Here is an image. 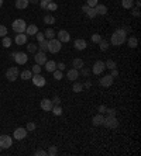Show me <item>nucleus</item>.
I'll use <instances>...</instances> for the list:
<instances>
[{"label":"nucleus","instance_id":"59","mask_svg":"<svg viewBox=\"0 0 141 156\" xmlns=\"http://www.w3.org/2000/svg\"><path fill=\"white\" fill-rule=\"evenodd\" d=\"M28 1H31L32 4H37V3H40V0H28Z\"/></svg>","mask_w":141,"mask_h":156},{"label":"nucleus","instance_id":"19","mask_svg":"<svg viewBox=\"0 0 141 156\" xmlns=\"http://www.w3.org/2000/svg\"><path fill=\"white\" fill-rule=\"evenodd\" d=\"M103 120H104V117H103L102 114L99 113V114H96L95 117L92 118V124H93L95 127H99V125H103Z\"/></svg>","mask_w":141,"mask_h":156},{"label":"nucleus","instance_id":"21","mask_svg":"<svg viewBox=\"0 0 141 156\" xmlns=\"http://www.w3.org/2000/svg\"><path fill=\"white\" fill-rule=\"evenodd\" d=\"M95 10H96V14H99V16L107 14V7L104 6V4H96V6H95Z\"/></svg>","mask_w":141,"mask_h":156},{"label":"nucleus","instance_id":"52","mask_svg":"<svg viewBox=\"0 0 141 156\" xmlns=\"http://www.w3.org/2000/svg\"><path fill=\"white\" fill-rule=\"evenodd\" d=\"M51 101H52V104H55V105H57V104H61V98L58 97V96H55V97L52 98Z\"/></svg>","mask_w":141,"mask_h":156},{"label":"nucleus","instance_id":"38","mask_svg":"<svg viewBox=\"0 0 141 156\" xmlns=\"http://www.w3.org/2000/svg\"><path fill=\"white\" fill-rule=\"evenodd\" d=\"M37 49H38V46L35 45V44H28V45H27V51L31 52V53H35Z\"/></svg>","mask_w":141,"mask_h":156},{"label":"nucleus","instance_id":"8","mask_svg":"<svg viewBox=\"0 0 141 156\" xmlns=\"http://www.w3.org/2000/svg\"><path fill=\"white\" fill-rule=\"evenodd\" d=\"M32 83L34 86H37V87H44L45 83H47V80H45L44 76H41V73H35V75H32Z\"/></svg>","mask_w":141,"mask_h":156},{"label":"nucleus","instance_id":"57","mask_svg":"<svg viewBox=\"0 0 141 156\" xmlns=\"http://www.w3.org/2000/svg\"><path fill=\"white\" fill-rule=\"evenodd\" d=\"M122 30H124L126 33H130V31H131V28H130V27H123Z\"/></svg>","mask_w":141,"mask_h":156},{"label":"nucleus","instance_id":"58","mask_svg":"<svg viewBox=\"0 0 141 156\" xmlns=\"http://www.w3.org/2000/svg\"><path fill=\"white\" fill-rule=\"evenodd\" d=\"M140 4H141V1H140V0H135V6L138 7V9H140Z\"/></svg>","mask_w":141,"mask_h":156},{"label":"nucleus","instance_id":"33","mask_svg":"<svg viewBox=\"0 0 141 156\" xmlns=\"http://www.w3.org/2000/svg\"><path fill=\"white\" fill-rule=\"evenodd\" d=\"M99 48H100V51H107V48H109V42H107L106 39H100V42H99Z\"/></svg>","mask_w":141,"mask_h":156},{"label":"nucleus","instance_id":"31","mask_svg":"<svg viewBox=\"0 0 141 156\" xmlns=\"http://www.w3.org/2000/svg\"><path fill=\"white\" fill-rule=\"evenodd\" d=\"M133 4H134V0H122V6L124 9H133Z\"/></svg>","mask_w":141,"mask_h":156},{"label":"nucleus","instance_id":"17","mask_svg":"<svg viewBox=\"0 0 141 156\" xmlns=\"http://www.w3.org/2000/svg\"><path fill=\"white\" fill-rule=\"evenodd\" d=\"M75 49H78V51H83L85 48L88 46V44H86V41L85 39H82V38H79V39H76L75 41Z\"/></svg>","mask_w":141,"mask_h":156},{"label":"nucleus","instance_id":"53","mask_svg":"<svg viewBox=\"0 0 141 156\" xmlns=\"http://www.w3.org/2000/svg\"><path fill=\"white\" fill-rule=\"evenodd\" d=\"M106 113H107L109 115H116V110H114V108H106Z\"/></svg>","mask_w":141,"mask_h":156},{"label":"nucleus","instance_id":"54","mask_svg":"<svg viewBox=\"0 0 141 156\" xmlns=\"http://www.w3.org/2000/svg\"><path fill=\"white\" fill-rule=\"evenodd\" d=\"M90 86H92V82H90V80H86L83 83V89H90Z\"/></svg>","mask_w":141,"mask_h":156},{"label":"nucleus","instance_id":"18","mask_svg":"<svg viewBox=\"0 0 141 156\" xmlns=\"http://www.w3.org/2000/svg\"><path fill=\"white\" fill-rule=\"evenodd\" d=\"M14 41H16V44H17V45H24V44L27 42V35H26L24 33L17 34V35H16V39H14Z\"/></svg>","mask_w":141,"mask_h":156},{"label":"nucleus","instance_id":"12","mask_svg":"<svg viewBox=\"0 0 141 156\" xmlns=\"http://www.w3.org/2000/svg\"><path fill=\"white\" fill-rule=\"evenodd\" d=\"M57 37H58V41H61V42L64 44V42H69L70 34L68 33V31H65V30H61V31L57 34Z\"/></svg>","mask_w":141,"mask_h":156},{"label":"nucleus","instance_id":"4","mask_svg":"<svg viewBox=\"0 0 141 156\" xmlns=\"http://www.w3.org/2000/svg\"><path fill=\"white\" fill-rule=\"evenodd\" d=\"M103 125H104L106 128L114 130V128L119 127V121H117L116 115H107V117H104V120H103Z\"/></svg>","mask_w":141,"mask_h":156},{"label":"nucleus","instance_id":"10","mask_svg":"<svg viewBox=\"0 0 141 156\" xmlns=\"http://www.w3.org/2000/svg\"><path fill=\"white\" fill-rule=\"evenodd\" d=\"M106 69V66H104V62H102V61H97V62H95V65L92 66V73H95V75H100V73H103V71Z\"/></svg>","mask_w":141,"mask_h":156},{"label":"nucleus","instance_id":"30","mask_svg":"<svg viewBox=\"0 0 141 156\" xmlns=\"http://www.w3.org/2000/svg\"><path fill=\"white\" fill-rule=\"evenodd\" d=\"M104 66H106V69H116L117 68V65H116V62L114 61H112V59H107L106 62H104Z\"/></svg>","mask_w":141,"mask_h":156},{"label":"nucleus","instance_id":"47","mask_svg":"<svg viewBox=\"0 0 141 156\" xmlns=\"http://www.w3.org/2000/svg\"><path fill=\"white\" fill-rule=\"evenodd\" d=\"M26 130L27 131H34V130H35V124H34V123H28V124H27Z\"/></svg>","mask_w":141,"mask_h":156},{"label":"nucleus","instance_id":"7","mask_svg":"<svg viewBox=\"0 0 141 156\" xmlns=\"http://www.w3.org/2000/svg\"><path fill=\"white\" fill-rule=\"evenodd\" d=\"M13 143V138L9 135H0V148L1 149H9Z\"/></svg>","mask_w":141,"mask_h":156},{"label":"nucleus","instance_id":"36","mask_svg":"<svg viewBox=\"0 0 141 156\" xmlns=\"http://www.w3.org/2000/svg\"><path fill=\"white\" fill-rule=\"evenodd\" d=\"M57 9H58V4H57V3H54V1H50L45 10H48V11H55Z\"/></svg>","mask_w":141,"mask_h":156},{"label":"nucleus","instance_id":"13","mask_svg":"<svg viewBox=\"0 0 141 156\" xmlns=\"http://www.w3.org/2000/svg\"><path fill=\"white\" fill-rule=\"evenodd\" d=\"M40 105H41V108L44 111H51L52 107H54V104H52V101L50 98H42L41 103H40Z\"/></svg>","mask_w":141,"mask_h":156},{"label":"nucleus","instance_id":"49","mask_svg":"<svg viewBox=\"0 0 141 156\" xmlns=\"http://www.w3.org/2000/svg\"><path fill=\"white\" fill-rule=\"evenodd\" d=\"M110 76H112V78H119V71H117V69H112Z\"/></svg>","mask_w":141,"mask_h":156},{"label":"nucleus","instance_id":"51","mask_svg":"<svg viewBox=\"0 0 141 156\" xmlns=\"http://www.w3.org/2000/svg\"><path fill=\"white\" fill-rule=\"evenodd\" d=\"M57 69L58 71H65V63H62V62H59V63H57Z\"/></svg>","mask_w":141,"mask_h":156},{"label":"nucleus","instance_id":"14","mask_svg":"<svg viewBox=\"0 0 141 156\" xmlns=\"http://www.w3.org/2000/svg\"><path fill=\"white\" fill-rule=\"evenodd\" d=\"M66 78H68V80H70V82H75V80L79 78V71L75 69V68L69 69V71L66 72Z\"/></svg>","mask_w":141,"mask_h":156},{"label":"nucleus","instance_id":"3","mask_svg":"<svg viewBox=\"0 0 141 156\" xmlns=\"http://www.w3.org/2000/svg\"><path fill=\"white\" fill-rule=\"evenodd\" d=\"M62 48V42L58 41L57 38H52V39H48V52L51 53H58Z\"/></svg>","mask_w":141,"mask_h":156},{"label":"nucleus","instance_id":"42","mask_svg":"<svg viewBox=\"0 0 141 156\" xmlns=\"http://www.w3.org/2000/svg\"><path fill=\"white\" fill-rule=\"evenodd\" d=\"M86 4L89 7H95L96 4H99V0H86Z\"/></svg>","mask_w":141,"mask_h":156},{"label":"nucleus","instance_id":"27","mask_svg":"<svg viewBox=\"0 0 141 156\" xmlns=\"http://www.w3.org/2000/svg\"><path fill=\"white\" fill-rule=\"evenodd\" d=\"M44 23L45 24H48V26H51V24L55 23V17L51 16V14H45L44 16Z\"/></svg>","mask_w":141,"mask_h":156},{"label":"nucleus","instance_id":"45","mask_svg":"<svg viewBox=\"0 0 141 156\" xmlns=\"http://www.w3.org/2000/svg\"><path fill=\"white\" fill-rule=\"evenodd\" d=\"M34 155L35 156H45V155H48V153H47V150H44V149H38V150H35Z\"/></svg>","mask_w":141,"mask_h":156},{"label":"nucleus","instance_id":"9","mask_svg":"<svg viewBox=\"0 0 141 156\" xmlns=\"http://www.w3.org/2000/svg\"><path fill=\"white\" fill-rule=\"evenodd\" d=\"M34 61H35V63H38V65H45V62L48 61L47 59V55H45V52H35V55H34Z\"/></svg>","mask_w":141,"mask_h":156},{"label":"nucleus","instance_id":"20","mask_svg":"<svg viewBox=\"0 0 141 156\" xmlns=\"http://www.w3.org/2000/svg\"><path fill=\"white\" fill-rule=\"evenodd\" d=\"M44 66H45V71L52 73V72L57 69V62H54V61H47Z\"/></svg>","mask_w":141,"mask_h":156},{"label":"nucleus","instance_id":"6","mask_svg":"<svg viewBox=\"0 0 141 156\" xmlns=\"http://www.w3.org/2000/svg\"><path fill=\"white\" fill-rule=\"evenodd\" d=\"M13 61H16V63H19V65H26L28 56H27L26 52H14Z\"/></svg>","mask_w":141,"mask_h":156},{"label":"nucleus","instance_id":"16","mask_svg":"<svg viewBox=\"0 0 141 156\" xmlns=\"http://www.w3.org/2000/svg\"><path fill=\"white\" fill-rule=\"evenodd\" d=\"M38 33V27L34 26V24H30V26H27L26 31H24V34H26L27 37L30 35V37H32V35H35V34Z\"/></svg>","mask_w":141,"mask_h":156},{"label":"nucleus","instance_id":"46","mask_svg":"<svg viewBox=\"0 0 141 156\" xmlns=\"http://www.w3.org/2000/svg\"><path fill=\"white\" fill-rule=\"evenodd\" d=\"M81 73L83 75V76H89V73H90V69H86V68H81Z\"/></svg>","mask_w":141,"mask_h":156},{"label":"nucleus","instance_id":"11","mask_svg":"<svg viewBox=\"0 0 141 156\" xmlns=\"http://www.w3.org/2000/svg\"><path fill=\"white\" fill-rule=\"evenodd\" d=\"M27 137V130L26 128H17V130L13 132V138L17 139V141H21Z\"/></svg>","mask_w":141,"mask_h":156},{"label":"nucleus","instance_id":"40","mask_svg":"<svg viewBox=\"0 0 141 156\" xmlns=\"http://www.w3.org/2000/svg\"><path fill=\"white\" fill-rule=\"evenodd\" d=\"M47 153H48L50 156H55L58 153L57 146H54V145H52V146H50V149H48V152H47Z\"/></svg>","mask_w":141,"mask_h":156},{"label":"nucleus","instance_id":"22","mask_svg":"<svg viewBox=\"0 0 141 156\" xmlns=\"http://www.w3.org/2000/svg\"><path fill=\"white\" fill-rule=\"evenodd\" d=\"M126 41H127V44H128V46H130V48H137V46H138V39L135 38L134 35H131V37H130V38H127Z\"/></svg>","mask_w":141,"mask_h":156},{"label":"nucleus","instance_id":"26","mask_svg":"<svg viewBox=\"0 0 141 156\" xmlns=\"http://www.w3.org/2000/svg\"><path fill=\"white\" fill-rule=\"evenodd\" d=\"M72 65H73V68L75 69H81V68H83V61L81 58H76V59H73V62H72Z\"/></svg>","mask_w":141,"mask_h":156},{"label":"nucleus","instance_id":"28","mask_svg":"<svg viewBox=\"0 0 141 156\" xmlns=\"http://www.w3.org/2000/svg\"><path fill=\"white\" fill-rule=\"evenodd\" d=\"M20 78L23 79V80H30V79L32 78V72L31 71H23L21 75H20Z\"/></svg>","mask_w":141,"mask_h":156},{"label":"nucleus","instance_id":"29","mask_svg":"<svg viewBox=\"0 0 141 156\" xmlns=\"http://www.w3.org/2000/svg\"><path fill=\"white\" fill-rule=\"evenodd\" d=\"M51 111L54 113V115H57V117H59V115L62 114V107H61V104H57V105H54Z\"/></svg>","mask_w":141,"mask_h":156},{"label":"nucleus","instance_id":"2","mask_svg":"<svg viewBox=\"0 0 141 156\" xmlns=\"http://www.w3.org/2000/svg\"><path fill=\"white\" fill-rule=\"evenodd\" d=\"M12 28H13V31L16 34H21V33H24V31H26L27 24H26V21H24V20L17 19V20H14V21H13Z\"/></svg>","mask_w":141,"mask_h":156},{"label":"nucleus","instance_id":"15","mask_svg":"<svg viewBox=\"0 0 141 156\" xmlns=\"http://www.w3.org/2000/svg\"><path fill=\"white\" fill-rule=\"evenodd\" d=\"M113 80H114V78H112L110 75H106V76H103V78L100 79V85H102L103 87H110V86L113 85Z\"/></svg>","mask_w":141,"mask_h":156},{"label":"nucleus","instance_id":"50","mask_svg":"<svg viewBox=\"0 0 141 156\" xmlns=\"http://www.w3.org/2000/svg\"><path fill=\"white\" fill-rule=\"evenodd\" d=\"M40 6H41V9H47L48 1H47V0H40Z\"/></svg>","mask_w":141,"mask_h":156},{"label":"nucleus","instance_id":"62","mask_svg":"<svg viewBox=\"0 0 141 156\" xmlns=\"http://www.w3.org/2000/svg\"><path fill=\"white\" fill-rule=\"evenodd\" d=\"M0 152H1V148H0Z\"/></svg>","mask_w":141,"mask_h":156},{"label":"nucleus","instance_id":"39","mask_svg":"<svg viewBox=\"0 0 141 156\" xmlns=\"http://www.w3.org/2000/svg\"><path fill=\"white\" fill-rule=\"evenodd\" d=\"M41 65H38V63H35V65L31 68V72H32V75H35V73H41Z\"/></svg>","mask_w":141,"mask_h":156},{"label":"nucleus","instance_id":"35","mask_svg":"<svg viewBox=\"0 0 141 156\" xmlns=\"http://www.w3.org/2000/svg\"><path fill=\"white\" fill-rule=\"evenodd\" d=\"M1 45L4 46V48H9V46H12V39L9 38V37H3V41H1Z\"/></svg>","mask_w":141,"mask_h":156},{"label":"nucleus","instance_id":"24","mask_svg":"<svg viewBox=\"0 0 141 156\" xmlns=\"http://www.w3.org/2000/svg\"><path fill=\"white\" fill-rule=\"evenodd\" d=\"M44 35H45V38H48V39H52V38H55V35H57V33L52 30V28H47L44 31Z\"/></svg>","mask_w":141,"mask_h":156},{"label":"nucleus","instance_id":"48","mask_svg":"<svg viewBox=\"0 0 141 156\" xmlns=\"http://www.w3.org/2000/svg\"><path fill=\"white\" fill-rule=\"evenodd\" d=\"M131 14H133L134 17H140V9H138V7H135V9H133V11H131Z\"/></svg>","mask_w":141,"mask_h":156},{"label":"nucleus","instance_id":"43","mask_svg":"<svg viewBox=\"0 0 141 156\" xmlns=\"http://www.w3.org/2000/svg\"><path fill=\"white\" fill-rule=\"evenodd\" d=\"M7 35V28L4 26H0V37L3 38V37H6Z\"/></svg>","mask_w":141,"mask_h":156},{"label":"nucleus","instance_id":"23","mask_svg":"<svg viewBox=\"0 0 141 156\" xmlns=\"http://www.w3.org/2000/svg\"><path fill=\"white\" fill-rule=\"evenodd\" d=\"M28 0H16V7L20 9V10H23V9H27L28 7Z\"/></svg>","mask_w":141,"mask_h":156},{"label":"nucleus","instance_id":"61","mask_svg":"<svg viewBox=\"0 0 141 156\" xmlns=\"http://www.w3.org/2000/svg\"><path fill=\"white\" fill-rule=\"evenodd\" d=\"M47 1H48V3H50V1H54V0H47Z\"/></svg>","mask_w":141,"mask_h":156},{"label":"nucleus","instance_id":"34","mask_svg":"<svg viewBox=\"0 0 141 156\" xmlns=\"http://www.w3.org/2000/svg\"><path fill=\"white\" fill-rule=\"evenodd\" d=\"M86 14H88V17H89V19H95V17L97 16L95 7H89V9H88V11H86Z\"/></svg>","mask_w":141,"mask_h":156},{"label":"nucleus","instance_id":"60","mask_svg":"<svg viewBox=\"0 0 141 156\" xmlns=\"http://www.w3.org/2000/svg\"><path fill=\"white\" fill-rule=\"evenodd\" d=\"M3 6V0H0V7Z\"/></svg>","mask_w":141,"mask_h":156},{"label":"nucleus","instance_id":"5","mask_svg":"<svg viewBox=\"0 0 141 156\" xmlns=\"http://www.w3.org/2000/svg\"><path fill=\"white\" fill-rule=\"evenodd\" d=\"M20 72H19V68H16V66H10L6 72V78L9 82H14V80H17L19 78Z\"/></svg>","mask_w":141,"mask_h":156},{"label":"nucleus","instance_id":"32","mask_svg":"<svg viewBox=\"0 0 141 156\" xmlns=\"http://www.w3.org/2000/svg\"><path fill=\"white\" fill-rule=\"evenodd\" d=\"M38 49L41 52H48V41H42V42H40V45H38Z\"/></svg>","mask_w":141,"mask_h":156},{"label":"nucleus","instance_id":"55","mask_svg":"<svg viewBox=\"0 0 141 156\" xmlns=\"http://www.w3.org/2000/svg\"><path fill=\"white\" fill-rule=\"evenodd\" d=\"M99 113H106V105H99Z\"/></svg>","mask_w":141,"mask_h":156},{"label":"nucleus","instance_id":"44","mask_svg":"<svg viewBox=\"0 0 141 156\" xmlns=\"http://www.w3.org/2000/svg\"><path fill=\"white\" fill-rule=\"evenodd\" d=\"M35 38H37V41H38V42H42V41L45 39V35L42 33H37V34H35Z\"/></svg>","mask_w":141,"mask_h":156},{"label":"nucleus","instance_id":"41","mask_svg":"<svg viewBox=\"0 0 141 156\" xmlns=\"http://www.w3.org/2000/svg\"><path fill=\"white\" fill-rule=\"evenodd\" d=\"M100 39H102L100 34H93V35H92V42H95V44H99Z\"/></svg>","mask_w":141,"mask_h":156},{"label":"nucleus","instance_id":"1","mask_svg":"<svg viewBox=\"0 0 141 156\" xmlns=\"http://www.w3.org/2000/svg\"><path fill=\"white\" fill-rule=\"evenodd\" d=\"M126 39H127V33H126L124 30H122V28H119V30H116L114 33L112 34L110 42H112V45L120 46L126 42Z\"/></svg>","mask_w":141,"mask_h":156},{"label":"nucleus","instance_id":"25","mask_svg":"<svg viewBox=\"0 0 141 156\" xmlns=\"http://www.w3.org/2000/svg\"><path fill=\"white\" fill-rule=\"evenodd\" d=\"M72 90L75 91V93H81V91L83 90V85L75 80V82H73V86H72Z\"/></svg>","mask_w":141,"mask_h":156},{"label":"nucleus","instance_id":"37","mask_svg":"<svg viewBox=\"0 0 141 156\" xmlns=\"http://www.w3.org/2000/svg\"><path fill=\"white\" fill-rule=\"evenodd\" d=\"M52 73H54V78H55V80H61V79H62V76H64L62 71H58V69H55Z\"/></svg>","mask_w":141,"mask_h":156},{"label":"nucleus","instance_id":"56","mask_svg":"<svg viewBox=\"0 0 141 156\" xmlns=\"http://www.w3.org/2000/svg\"><path fill=\"white\" fill-rule=\"evenodd\" d=\"M88 9H89V6H88V4H83V6H82V11L86 13V11H88Z\"/></svg>","mask_w":141,"mask_h":156}]
</instances>
